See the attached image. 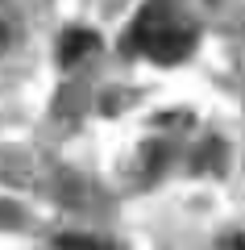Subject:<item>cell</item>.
Segmentation results:
<instances>
[{
	"instance_id": "3",
	"label": "cell",
	"mask_w": 245,
	"mask_h": 250,
	"mask_svg": "<svg viewBox=\"0 0 245 250\" xmlns=\"http://www.w3.org/2000/svg\"><path fill=\"white\" fill-rule=\"evenodd\" d=\"M21 25H17V9H13L9 0H0V54H9L13 42H17Z\"/></svg>"
},
{
	"instance_id": "4",
	"label": "cell",
	"mask_w": 245,
	"mask_h": 250,
	"mask_svg": "<svg viewBox=\"0 0 245 250\" xmlns=\"http://www.w3.org/2000/svg\"><path fill=\"white\" fill-rule=\"evenodd\" d=\"M212 4H216V0H212Z\"/></svg>"
},
{
	"instance_id": "1",
	"label": "cell",
	"mask_w": 245,
	"mask_h": 250,
	"mask_svg": "<svg viewBox=\"0 0 245 250\" xmlns=\"http://www.w3.org/2000/svg\"><path fill=\"white\" fill-rule=\"evenodd\" d=\"M195 25L170 0H150L133 17L129 34H125V50H137L154 62H183L195 50Z\"/></svg>"
},
{
	"instance_id": "2",
	"label": "cell",
	"mask_w": 245,
	"mask_h": 250,
	"mask_svg": "<svg viewBox=\"0 0 245 250\" xmlns=\"http://www.w3.org/2000/svg\"><path fill=\"white\" fill-rule=\"evenodd\" d=\"M96 50H100V38L92 34V29L71 25V29H62V34H58V62H62V67H79V62L92 59Z\"/></svg>"
}]
</instances>
